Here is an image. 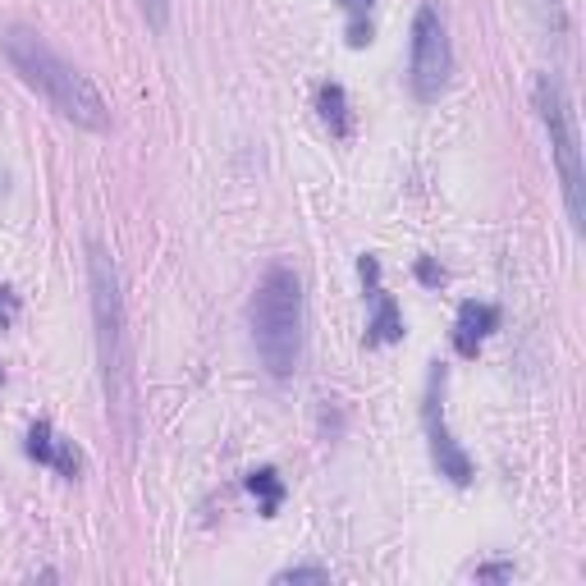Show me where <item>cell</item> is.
<instances>
[{"mask_svg":"<svg viewBox=\"0 0 586 586\" xmlns=\"http://www.w3.org/2000/svg\"><path fill=\"white\" fill-rule=\"evenodd\" d=\"M252 339H257V358L275 380H289L303 362V280L293 266H271L261 275L257 293L248 303Z\"/></svg>","mask_w":586,"mask_h":586,"instance_id":"cell-3","label":"cell"},{"mask_svg":"<svg viewBox=\"0 0 586 586\" xmlns=\"http://www.w3.org/2000/svg\"><path fill=\"white\" fill-rule=\"evenodd\" d=\"M23 449H28V458H37V463L55 467V472H60V477H69V481L83 472V454L74 449V440L55 435L51 422H37L33 431H28V445H23Z\"/></svg>","mask_w":586,"mask_h":586,"instance_id":"cell-7","label":"cell"},{"mask_svg":"<svg viewBox=\"0 0 586 586\" xmlns=\"http://www.w3.org/2000/svg\"><path fill=\"white\" fill-rule=\"evenodd\" d=\"M316 106H321V120L330 124V133H335V138H348V129H353V124H348V97H344V87L326 83L321 92H316Z\"/></svg>","mask_w":586,"mask_h":586,"instance_id":"cell-10","label":"cell"},{"mask_svg":"<svg viewBox=\"0 0 586 586\" xmlns=\"http://www.w3.org/2000/svg\"><path fill=\"white\" fill-rule=\"evenodd\" d=\"M536 115L550 133V152L559 165V184H564V207L573 229L586 225V170H582V133H577V110L568 97V83L559 74H536Z\"/></svg>","mask_w":586,"mask_h":586,"instance_id":"cell-4","label":"cell"},{"mask_svg":"<svg viewBox=\"0 0 586 586\" xmlns=\"http://www.w3.org/2000/svg\"><path fill=\"white\" fill-rule=\"evenodd\" d=\"M495 326H500V312H495L490 303H463L458 307V326H454V348L463 353V358H477L481 339H486Z\"/></svg>","mask_w":586,"mask_h":586,"instance_id":"cell-8","label":"cell"},{"mask_svg":"<svg viewBox=\"0 0 586 586\" xmlns=\"http://www.w3.org/2000/svg\"><path fill=\"white\" fill-rule=\"evenodd\" d=\"M0 46H5V60L14 65V74L33 87L60 120L78 124V129H92V133L110 129V106L97 92V83L83 69L69 65L42 33L23 28V23H10L5 37H0Z\"/></svg>","mask_w":586,"mask_h":586,"instance_id":"cell-2","label":"cell"},{"mask_svg":"<svg viewBox=\"0 0 586 586\" xmlns=\"http://www.w3.org/2000/svg\"><path fill=\"white\" fill-rule=\"evenodd\" d=\"M536 5V19L541 28L554 37V42H568V14H564V0H532Z\"/></svg>","mask_w":586,"mask_h":586,"instance_id":"cell-12","label":"cell"},{"mask_svg":"<svg viewBox=\"0 0 586 586\" xmlns=\"http://www.w3.org/2000/svg\"><path fill=\"white\" fill-rule=\"evenodd\" d=\"M440 385H445V371H435V376H431V394H426V435H431V458H435V467H440V477H449L454 486H467L477 472H472L467 449L458 445L454 435H449L445 417H440Z\"/></svg>","mask_w":586,"mask_h":586,"instance_id":"cell-6","label":"cell"},{"mask_svg":"<svg viewBox=\"0 0 586 586\" xmlns=\"http://www.w3.org/2000/svg\"><path fill=\"white\" fill-rule=\"evenodd\" d=\"M454 74V46H449L445 19L435 5H422L413 19V60H408V83L417 101H435Z\"/></svg>","mask_w":586,"mask_h":586,"instance_id":"cell-5","label":"cell"},{"mask_svg":"<svg viewBox=\"0 0 586 586\" xmlns=\"http://www.w3.org/2000/svg\"><path fill=\"white\" fill-rule=\"evenodd\" d=\"M477 577H481V582H509L513 568L509 564H486V568H477Z\"/></svg>","mask_w":586,"mask_h":586,"instance_id":"cell-17","label":"cell"},{"mask_svg":"<svg viewBox=\"0 0 586 586\" xmlns=\"http://www.w3.org/2000/svg\"><path fill=\"white\" fill-rule=\"evenodd\" d=\"M87 289H92V321H97V362L106 417L120 431L124 449L138 440V371H133L129 312H124L120 266L101 243H87Z\"/></svg>","mask_w":586,"mask_h":586,"instance_id":"cell-1","label":"cell"},{"mask_svg":"<svg viewBox=\"0 0 586 586\" xmlns=\"http://www.w3.org/2000/svg\"><path fill=\"white\" fill-rule=\"evenodd\" d=\"M275 582H330L326 568H284V573H275Z\"/></svg>","mask_w":586,"mask_h":586,"instance_id":"cell-14","label":"cell"},{"mask_svg":"<svg viewBox=\"0 0 586 586\" xmlns=\"http://www.w3.org/2000/svg\"><path fill=\"white\" fill-rule=\"evenodd\" d=\"M348 10V23H367V10H371V0H339Z\"/></svg>","mask_w":586,"mask_h":586,"instance_id":"cell-18","label":"cell"},{"mask_svg":"<svg viewBox=\"0 0 586 586\" xmlns=\"http://www.w3.org/2000/svg\"><path fill=\"white\" fill-rule=\"evenodd\" d=\"M417 280L431 284V289H435V284H445V271H440V266H435L431 257H422V261H417Z\"/></svg>","mask_w":586,"mask_h":586,"instance_id":"cell-16","label":"cell"},{"mask_svg":"<svg viewBox=\"0 0 586 586\" xmlns=\"http://www.w3.org/2000/svg\"><path fill=\"white\" fill-rule=\"evenodd\" d=\"M248 490L261 500V518H275V509H280V500H284V481L275 477V467L248 472Z\"/></svg>","mask_w":586,"mask_h":586,"instance_id":"cell-11","label":"cell"},{"mask_svg":"<svg viewBox=\"0 0 586 586\" xmlns=\"http://www.w3.org/2000/svg\"><path fill=\"white\" fill-rule=\"evenodd\" d=\"M371 307H376V316H371V326H367V344H394V339L403 335V316L399 307H394V298L385 289L371 293Z\"/></svg>","mask_w":586,"mask_h":586,"instance_id":"cell-9","label":"cell"},{"mask_svg":"<svg viewBox=\"0 0 586 586\" xmlns=\"http://www.w3.org/2000/svg\"><path fill=\"white\" fill-rule=\"evenodd\" d=\"M14 316H19V298H14V289H0V330L10 326Z\"/></svg>","mask_w":586,"mask_h":586,"instance_id":"cell-15","label":"cell"},{"mask_svg":"<svg viewBox=\"0 0 586 586\" xmlns=\"http://www.w3.org/2000/svg\"><path fill=\"white\" fill-rule=\"evenodd\" d=\"M142 14H147V23H152L156 33H165V23H170V0H138Z\"/></svg>","mask_w":586,"mask_h":586,"instance_id":"cell-13","label":"cell"}]
</instances>
